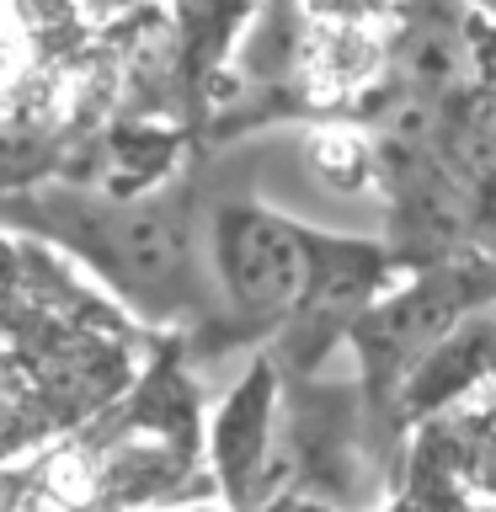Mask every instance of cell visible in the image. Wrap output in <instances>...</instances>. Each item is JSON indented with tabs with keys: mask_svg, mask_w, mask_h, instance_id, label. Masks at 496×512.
<instances>
[{
	"mask_svg": "<svg viewBox=\"0 0 496 512\" xmlns=\"http://www.w3.org/2000/svg\"><path fill=\"white\" fill-rule=\"evenodd\" d=\"M224 267H230V288H235L240 310L278 320V315L299 310L304 288H310L315 251L294 224L256 214V208H240L230 235H224Z\"/></svg>",
	"mask_w": 496,
	"mask_h": 512,
	"instance_id": "cell-1",
	"label": "cell"
},
{
	"mask_svg": "<svg viewBox=\"0 0 496 512\" xmlns=\"http://www.w3.org/2000/svg\"><path fill=\"white\" fill-rule=\"evenodd\" d=\"M496 379V299H486V310H464L438 342H432L416 368L406 374V406L411 411H438L448 400H459L464 390Z\"/></svg>",
	"mask_w": 496,
	"mask_h": 512,
	"instance_id": "cell-2",
	"label": "cell"
},
{
	"mask_svg": "<svg viewBox=\"0 0 496 512\" xmlns=\"http://www.w3.org/2000/svg\"><path fill=\"white\" fill-rule=\"evenodd\" d=\"M107 246H112V262H118L139 288H160L171 283L187 262V246H182V230L155 214V208H128L107 224Z\"/></svg>",
	"mask_w": 496,
	"mask_h": 512,
	"instance_id": "cell-3",
	"label": "cell"
},
{
	"mask_svg": "<svg viewBox=\"0 0 496 512\" xmlns=\"http://www.w3.org/2000/svg\"><path fill=\"white\" fill-rule=\"evenodd\" d=\"M395 70L406 96H422V102H443L448 91L464 86L470 75V59H464V32H448L438 22L411 27L395 48Z\"/></svg>",
	"mask_w": 496,
	"mask_h": 512,
	"instance_id": "cell-4",
	"label": "cell"
},
{
	"mask_svg": "<svg viewBox=\"0 0 496 512\" xmlns=\"http://www.w3.org/2000/svg\"><path fill=\"white\" fill-rule=\"evenodd\" d=\"M464 59L480 86H496V16L491 11H470L464 16Z\"/></svg>",
	"mask_w": 496,
	"mask_h": 512,
	"instance_id": "cell-5",
	"label": "cell"
},
{
	"mask_svg": "<svg viewBox=\"0 0 496 512\" xmlns=\"http://www.w3.org/2000/svg\"><path fill=\"white\" fill-rule=\"evenodd\" d=\"M470 240H480L486 262H496V166L470 187Z\"/></svg>",
	"mask_w": 496,
	"mask_h": 512,
	"instance_id": "cell-6",
	"label": "cell"
}]
</instances>
